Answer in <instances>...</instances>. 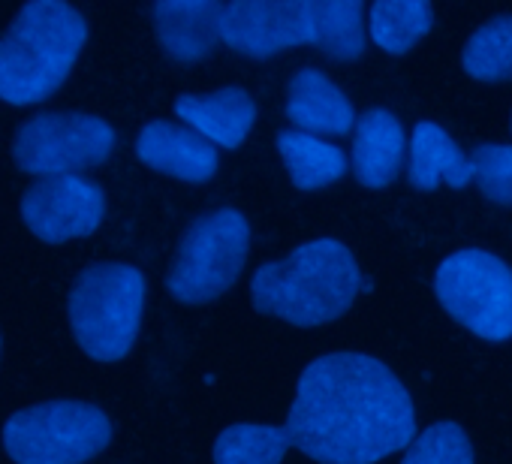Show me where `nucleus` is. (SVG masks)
<instances>
[{
    "mask_svg": "<svg viewBox=\"0 0 512 464\" xmlns=\"http://www.w3.org/2000/svg\"><path fill=\"white\" fill-rule=\"evenodd\" d=\"M290 440L323 464H374L413 443L416 413L404 383L374 356L329 353L296 386Z\"/></svg>",
    "mask_w": 512,
    "mask_h": 464,
    "instance_id": "1",
    "label": "nucleus"
},
{
    "mask_svg": "<svg viewBox=\"0 0 512 464\" xmlns=\"http://www.w3.org/2000/svg\"><path fill=\"white\" fill-rule=\"evenodd\" d=\"M365 278L347 245L314 239L253 275L250 296L263 314L293 326H320L353 308Z\"/></svg>",
    "mask_w": 512,
    "mask_h": 464,
    "instance_id": "2",
    "label": "nucleus"
},
{
    "mask_svg": "<svg viewBox=\"0 0 512 464\" xmlns=\"http://www.w3.org/2000/svg\"><path fill=\"white\" fill-rule=\"evenodd\" d=\"M88 25L61 0H34L22 7L0 37V100L31 106L58 91L85 49Z\"/></svg>",
    "mask_w": 512,
    "mask_h": 464,
    "instance_id": "3",
    "label": "nucleus"
},
{
    "mask_svg": "<svg viewBox=\"0 0 512 464\" xmlns=\"http://www.w3.org/2000/svg\"><path fill=\"white\" fill-rule=\"evenodd\" d=\"M145 308V278L127 263H100L79 275L70 296V323L79 347L97 362L130 353Z\"/></svg>",
    "mask_w": 512,
    "mask_h": 464,
    "instance_id": "4",
    "label": "nucleus"
},
{
    "mask_svg": "<svg viewBox=\"0 0 512 464\" xmlns=\"http://www.w3.org/2000/svg\"><path fill=\"white\" fill-rule=\"evenodd\" d=\"M112 440L109 416L85 401H46L4 425V446L19 464H85Z\"/></svg>",
    "mask_w": 512,
    "mask_h": 464,
    "instance_id": "5",
    "label": "nucleus"
},
{
    "mask_svg": "<svg viewBox=\"0 0 512 464\" xmlns=\"http://www.w3.org/2000/svg\"><path fill=\"white\" fill-rule=\"evenodd\" d=\"M440 305L476 338H512V269L488 251H458L434 275Z\"/></svg>",
    "mask_w": 512,
    "mask_h": 464,
    "instance_id": "6",
    "label": "nucleus"
},
{
    "mask_svg": "<svg viewBox=\"0 0 512 464\" xmlns=\"http://www.w3.org/2000/svg\"><path fill=\"white\" fill-rule=\"evenodd\" d=\"M247 245L250 226L235 208H220L199 217L187 229L178 260L169 272L172 296L187 305H199L226 293L247 260Z\"/></svg>",
    "mask_w": 512,
    "mask_h": 464,
    "instance_id": "7",
    "label": "nucleus"
},
{
    "mask_svg": "<svg viewBox=\"0 0 512 464\" xmlns=\"http://www.w3.org/2000/svg\"><path fill=\"white\" fill-rule=\"evenodd\" d=\"M115 148L109 121L85 112H43L25 121L13 139L16 163L37 178L76 175L103 163Z\"/></svg>",
    "mask_w": 512,
    "mask_h": 464,
    "instance_id": "8",
    "label": "nucleus"
},
{
    "mask_svg": "<svg viewBox=\"0 0 512 464\" xmlns=\"http://www.w3.org/2000/svg\"><path fill=\"white\" fill-rule=\"evenodd\" d=\"M220 40L241 55L266 58L314 43V0H238L220 10Z\"/></svg>",
    "mask_w": 512,
    "mask_h": 464,
    "instance_id": "9",
    "label": "nucleus"
},
{
    "mask_svg": "<svg viewBox=\"0 0 512 464\" xmlns=\"http://www.w3.org/2000/svg\"><path fill=\"white\" fill-rule=\"evenodd\" d=\"M106 196L100 184L82 175L40 178L22 202V217L37 239L49 245H64L91 232L103 223Z\"/></svg>",
    "mask_w": 512,
    "mask_h": 464,
    "instance_id": "10",
    "label": "nucleus"
},
{
    "mask_svg": "<svg viewBox=\"0 0 512 464\" xmlns=\"http://www.w3.org/2000/svg\"><path fill=\"white\" fill-rule=\"evenodd\" d=\"M136 154L145 166L181 181H208L217 172V148L172 121L145 124L136 139Z\"/></svg>",
    "mask_w": 512,
    "mask_h": 464,
    "instance_id": "11",
    "label": "nucleus"
},
{
    "mask_svg": "<svg viewBox=\"0 0 512 464\" xmlns=\"http://www.w3.org/2000/svg\"><path fill=\"white\" fill-rule=\"evenodd\" d=\"M175 115L214 148H238L256 121V106L241 88H220L178 97Z\"/></svg>",
    "mask_w": 512,
    "mask_h": 464,
    "instance_id": "12",
    "label": "nucleus"
},
{
    "mask_svg": "<svg viewBox=\"0 0 512 464\" xmlns=\"http://www.w3.org/2000/svg\"><path fill=\"white\" fill-rule=\"evenodd\" d=\"M220 4L211 0H169L154 7V25L163 49L184 64L211 55L220 40Z\"/></svg>",
    "mask_w": 512,
    "mask_h": 464,
    "instance_id": "13",
    "label": "nucleus"
},
{
    "mask_svg": "<svg viewBox=\"0 0 512 464\" xmlns=\"http://www.w3.org/2000/svg\"><path fill=\"white\" fill-rule=\"evenodd\" d=\"M287 118L293 124H299L305 133L341 136V133L353 130L356 112H353V103L347 100V94L332 79H326L320 70L305 67L290 82Z\"/></svg>",
    "mask_w": 512,
    "mask_h": 464,
    "instance_id": "14",
    "label": "nucleus"
},
{
    "mask_svg": "<svg viewBox=\"0 0 512 464\" xmlns=\"http://www.w3.org/2000/svg\"><path fill=\"white\" fill-rule=\"evenodd\" d=\"M404 148H407V136L392 112L386 109L365 112L356 127V145H353V166L359 181L371 190L392 184L401 169Z\"/></svg>",
    "mask_w": 512,
    "mask_h": 464,
    "instance_id": "15",
    "label": "nucleus"
},
{
    "mask_svg": "<svg viewBox=\"0 0 512 464\" xmlns=\"http://www.w3.org/2000/svg\"><path fill=\"white\" fill-rule=\"evenodd\" d=\"M407 175H410L413 187H419V190H431L437 184L467 187L473 181L470 157H464L458 151V145L452 142V136L443 127H437L434 121H422L413 130Z\"/></svg>",
    "mask_w": 512,
    "mask_h": 464,
    "instance_id": "16",
    "label": "nucleus"
},
{
    "mask_svg": "<svg viewBox=\"0 0 512 464\" xmlns=\"http://www.w3.org/2000/svg\"><path fill=\"white\" fill-rule=\"evenodd\" d=\"M281 157L287 163V172L299 190H317L326 184H335L347 172V157L338 145L305 133V130H284L278 136Z\"/></svg>",
    "mask_w": 512,
    "mask_h": 464,
    "instance_id": "17",
    "label": "nucleus"
},
{
    "mask_svg": "<svg viewBox=\"0 0 512 464\" xmlns=\"http://www.w3.org/2000/svg\"><path fill=\"white\" fill-rule=\"evenodd\" d=\"M290 443L287 425H229L214 440V464H281Z\"/></svg>",
    "mask_w": 512,
    "mask_h": 464,
    "instance_id": "18",
    "label": "nucleus"
},
{
    "mask_svg": "<svg viewBox=\"0 0 512 464\" xmlns=\"http://www.w3.org/2000/svg\"><path fill=\"white\" fill-rule=\"evenodd\" d=\"M371 37L389 55L410 52L434 22V10L425 0H380L371 7Z\"/></svg>",
    "mask_w": 512,
    "mask_h": 464,
    "instance_id": "19",
    "label": "nucleus"
},
{
    "mask_svg": "<svg viewBox=\"0 0 512 464\" xmlns=\"http://www.w3.org/2000/svg\"><path fill=\"white\" fill-rule=\"evenodd\" d=\"M314 43L338 61H353L365 52L362 4L359 0H317Z\"/></svg>",
    "mask_w": 512,
    "mask_h": 464,
    "instance_id": "20",
    "label": "nucleus"
},
{
    "mask_svg": "<svg viewBox=\"0 0 512 464\" xmlns=\"http://www.w3.org/2000/svg\"><path fill=\"white\" fill-rule=\"evenodd\" d=\"M464 70L479 82L512 79V16L491 19L464 46Z\"/></svg>",
    "mask_w": 512,
    "mask_h": 464,
    "instance_id": "21",
    "label": "nucleus"
},
{
    "mask_svg": "<svg viewBox=\"0 0 512 464\" xmlns=\"http://www.w3.org/2000/svg\"><path fill=\"white\" fill-rule=\"evenodd\" d=\"M401 464H473V449L461 425L437 422L410 443Z\"/></svg>",
    "mask_w": 512,
    "mask_h": 464,
    "instance_id": "22",
    "label": "nucleus"
},
{
    "mask_svg": "<svg viewBox=\"0 0 512 464\" xmlns=\"http://www.w3.org/2000/svg\"><path fill=\"white\" fill-rule=\"evenodd\" d=\"M470 169L488 199L512 205V145H479L470 154Z\"/></svg>",
    "mask_w": 512,
    "mask_h": 464,
    "instance_id": "23",
    "label": "nucleus"
}]
</instances>
